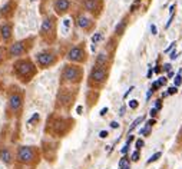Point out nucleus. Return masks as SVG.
I'll list each match as a JSON object with an SVG mask.
<instances>
[{"label": "nucleus", "instance_id": "obj_1", "mask_svg": "<svg viewBox=\"0 0 182 169\" xmlns=\"http://www.w3.org/2000/svg\"><path fill=\"white\" fill-rule=\"evenodd\" d=\"M14 69H16V73L22 78H29L30 74H33L34 67L33 65L29 62V60H20L14 65Z\"/></svg>", "mask_w": 182, "mask_h": 169}, {"label": "nucleus", "instance_id": "obj_2", "mask_svg": "<svg viewBox=\"0 0 182 169\" xmlns=\"http://www.w3.org/2000/svg\"><path fill=\"white\" fill-rule=\"evenodd\" d=\"M34 158V149L30 146H20L17 151V161L22 163H30Z\"/></svg>", "mask_w": 182, "mask_h": 169}, {"label": "nucleus", "instance_id": "obj_3", "mask_svg": "<svg viewBox=\"0 0 182 169\" xmlns=\"http://www.w3.org/2000/svg\"><path fill=\"white\" fill-rule=\"evenodd\" d=\"M106 78H108V69L103 66H95L93 69H92L91 72V80H93V82L96 83H102L106 80Z\"/></svg>", "mask_w": 182, "mask_h": 169}, {"label": "nucleus", "instance_id": "obj_4", "mask_svg": "<svg viewBox=\"0 0 182 169\" xmlns=\"http://www.w3.org/2000/svg\"><path fill=\"white\" fill-rule=\"evenodd\" d=\"M63 79L69 82H76L80 79V69L76 66H66L63 70Z\"/></svg>", "mask_w": 182, "mask_h": 169}, {"label": "nucleus", "instance_id": "obj_5", "mask_svg": "<svg viewBox=\"0 0 182 169\" xmlns=\"http://www.w3.org/2000/svg\"><path fill=\"white\" fill-rule=\"evenodd\" d=\"M67 59L72 60V62H82L83 59H85V50L82 47H79V46L72 47L69 54H67Z\"/></svg>", "mask_w": 182, "mask_h": 169}, {"label": "nucleus", "instance_id": "obj_6", "mask_svg": "<svg viewBox=\"0 0 182 169\" xmlns=\"http://www.w3.org/2000/svg\"><path fill=\"white\" fill-rule=\"evenodd\" d=\"M26 52V46H25V42H17V43H13L9 49V53L12 56H20Z\"/></svg>", "mask_w": 182, "mask_h": 169}, {"label": "nucleus", "instance_id": "obj_7", "mask_svg": "<svg viewBox=\"0 0 182 169\" xmlns=\"http://www.w3.org/2000/svg\"><path fill=\"white\" fill-rule=\"evenodd\" d=\"M37 62L43 67H47L55 62V58H53V54H50V53H40L37 56Z\"/></svg>", "mask_w": 182, "mask_h": 169}, {"label": "nucleus", "instance_id": "obj_8", "mask_svg": "<svg viewBox=\"0 0 182 169\" xmlns=\"http://www.w3.org/2000/svg\"><path fill=\"white\" fill-rule=\"evenodd\" d=\"M20 106H22V96L17 95V93L10 96V99H9V107H10V111L16 112L20 109Z\"/></svg>", "mask_w": 182, "mask_h": 169}, {"label": "nucleus", "instance_id": "obj_9", "mask_svg": "<svg viewBox=\"0 0 182 169\" xmlns=\"http://www.w3.org/2000/svg\"><path fill=\"white\" fill-rule=\"evenodd\" d=\"M69 6H71L69 0H56V2H55V9H56V12H58V13L67 12Z\"/></svg>", "mask_w": 182, "mask_h": 169}, {"label": "nucleus", "instance_id": "obj_10", "mask_svg": "<svg viewBox=\"0 0 182 169\" xmlns=\"http://www.w3.org/2000/svg\"><path fill=\"white\" fill-rule=\"evenodd\" d=\"M83 4H85V9L89 12H95V10L100 9V0H85Z\"/></svg>", "mask_w": 182, "mask_h": 169}, {"label": "nucleus", "instance_id": "obj_11", "mask_svg": "<svg viewBox=\"0 0 182 169\" xmlns=\"http://www.w3.org/2000/svg\"><path fill=\"white\" fill-rule=\"evenodd\" d=\"M12 152L9 151L7 148H3V149H0V159L4 162V163H10L12 162Z\"/></svg>", "mask_w": 182, "mask_h": 169}, {"label": "nucleus", "instance_id": "obj_12", "mask_svg": "<svg viewBox=\"0 0 182 169\" xmlns=\"http://www.w3.org/2000/svg\"><path fill=\"white\" fill-rule=\"evenodd\" d=\"M0 30H2L0 34H2V39H3V40H7L9 37L12 36V26L7 25V23H4V25L0 27Z\"/></svg>", "mask_w": 182, "mask_h": 169}, {"label": "nucleus", "instance_id": "obj_13", "mask_svg": "<svg viewBox=\"0 0 182 169\" xmlns=\"http://www.w3.org/2000/svg\"><path fill=\"white\" fill-rule=\"evenodd\" d=\"M53 30V19H46L42 25V33H49Z\"/></svg>", "mask_w": 182, "mask_h": 169}, {"label": "nucleus", "instance_id": "obj_14", "mask_svg": "<svg viewBox=\"0 0 182 169\" xmlns=\"http://www.w3.org/2000/svg\"><path fill=\"white\" fill-rule=\"evenodd\" d=\"M78 25H79V27H83V29H87V27H89V26L92 25V22H91V19H87L86 16H79Z\"/></svg>", "mask_w": 182, "mask_h": 169}, {"label": "nucleus", "instance_id": "obj_15", "mask_svg": "<svg viewBox=\"0 0 182 169\" xmlns=\"http://www.w3.org/2000/svg\"><path fill=\"white\" fill-rule=\"evenodd\" d=\"M108 62V53H105V52H100L98 54V58H96V63L99 65V66H105Z\"/></svg>", "mask_w": 182, "mask_h": 169}, {"label": "nucleus", "instance_id": "obj_16", "mask_svg": "<svg viewBox=\"0 0 182 169\" xmlns=\"http://www.w3.org/2000/svg\"><path fill=\"white\" fill-rule=\"evenodd\" d=\"M125 27H126V20H122V22L119 23V25L116 26V29H115L116 34H122V33H123Z\"/></svg>", "mask_w": 182, "mask_h": 169}, {"label": "nucleus", "instance_id": "obj_17", "mask_svg": "<svg viewBox=\"0 0 182 169\" xmlns=\"http://www.w3.org/2000/svg\"><path fill=\"white\" fill-rule=\"evenodd\" d=\"M162 156V152H156V153H153L152 156L149 158L148 161H146V165H151V163H152V162H155V161H158V159H159V158Z\"/></svg>", "mask_w": 182, "mask_h": 169}, {"label": "nucleus", "instance_id": "obj_18", "mask_svg": "<svg viewBox=\"0 0 182 169\" xmlns=\"http://www.w3.org/2000/svg\"><path fill=\"white\" fill-rule=\"evenodd\" d=\"M142 120H144V116H139V118H136V119L133 120V123H132V125H131V128H129V131H128V132H129V133L132 132L133 129L136 128V126H138V125H139V123H141Z\"/></svg>", "mask_w": 182, "mask_h": 169}, {"label": "nucleus", "instance_id": "obj_19", "mask_svg": "<svg viewBox=\"0 0 182 169\" xmlns=\"http://www.w3.org/2000/svg\"><path fill=\"white\" fill-rule=\"evenodd\" d=\"M128 166H129V159H128V156H123L119 161V169H125V168H128Z\"/></svg>", "mask_w": 182, "mask_h": 169}, {"label": "nucleus", "instance_id": "obj_20", "mask_svg": "<svg viewBox=\"0 0 182 169\" xmlns=\"http://www.w3.org/2000/svg\"><path fill=\"white\" fill-rule=\"evenodd\" d=\"M181 73H182V70H179V73L175 76V86H176V87L181 86V83H182V76H181Z\"/></svg>", "mask_w": 182, "mask_h": 169}, {"label": "nucleus", "instance_id": "obj_21", "mask_svg": "<svg viewBox=\"0 0 182 169\" xmlns=\"http://www.w3.org/2000/svg\"><path fill=\"white\" fill-rule=\"evenodd\" d=\"M100 39H102V33H100V32H98V33H95L92 36V42H93V43H98Z\"/></svg>", "mask_w": 182, "mask_h": 169}, {"label": "nucleus", "instance_id": "obj_22", "mask_svg": "<svg viewBox=\"0 0 182 169\" xmlns=\"http://www.w3.org/2000/svg\"><path fill=\"white\" fill-rule=\"evenodd\" d=\"M149 132H151V126H148V125H145V128L141 129V135H144V136H148Z\"/></svg>", "mask_w": 182, "mask_h": 169}, {"label": "nucleus", "instance_id": "obj_23", "mask_svg": "<svg viewBox=\"0 0 182 169\" xmlns=\"http://www.w3.org/2000/svg\"><path fill=\"white\" fill-rule=\"evenodd\" d=\"M138 106H139V102H138L136 99H133L129 102V107H131V109H136Z\"/></svg>", "mask_w": 182, "mask_h": 169}, {"label": "nucleus", "instance_id": "obj_24", "mask_svg": "<svg viewBox=\"0 0 182 169\" xmlns=\"http://www.w3.org/2000/svg\"><path fill=\"white\" fill-rule=\"evenodd\" d=\"M131 159H132L133 162H138V161H139V151H138V149L132 153V158H131Z\"/></svg>", "mask_w": 182, "mask_h": 169}, {"label": "nucleus", "instance_id": "obj_25", "mask_svg": "<svg viewBox=\"0 0 182 169\" xmlns=\"http://www.w3.org/2000/svg\"><path fill=\"white\" fill-rule=\"evenodd\" d=\"M176 92H178L176 86H172V87H169V89H168V92H166V93H168V95H174V93H176Z\"/></svg>", "mask_w": 182, "mask_h": 169}, {"label": "nucleus", "instance_id": "obj_26", "mask_svg": "<svg viewBox=\"0 0 182 169\" xmlns=\"http://www.w3.org/2000/svg\"><path fill=\"white\" fill-rule=\"evenodd\" d=\"M158 112H159V111H158L156 107H152V109H151V111H149V115L152 116V118H155V116L158 115Z\"/></svg>", "mask_w": 182, "mask_h": 169}, {"label": "nucleus", "instance_id": "obj_27", "mask_svg": "<svg viewBox=\"0 0 182 169\" xmlns=\"http://www.w3.org/2000/svg\"><path fill=\"white\" fill-rule=\"evenodd\" d=\"M159 87H161V85H159V83H158V80H156V82H153L152 87H151V91H152V92H155V91H158Z\"/></svg>", "mask_w": 182, "mask_h": 169}, {"label": "nucleus", "instance_id": "obj_28", "mask_svg": "<svg viewBox=\"0 0 182 169\" xmlns=\"http://www.w3.org/2000/svg\"><path fill=\"white\" fill-rule=\"evenodd\" d=\"M135 145H136V149L139 151V149H141L142 146H144V140H142V139H138L136 142H135Z\"/></svg>", "mask_w": 182, "mask_h": 169}, {"label": "nucleus", "instance_id": "obj_29", "mask_svg": "<svg viewBox=\"0 0 182 169\" xmlns=\"http://www.w3.org/2000/svg\"><path fill=\"white\" fill-rule=\"evenodd\" d=\"M158 83H159L161 86H164V85H166V78H165V76H162V78H159V80H158Z\"/></svg>", "mask_w": 182, "mask_h": 169}, {"label": "nucleus", "instance_id": "obj_30", "mask_svg": "<svg viewBox=\"0 0 182 169\" xmlns=\"http://www.w3.org/2000/svg\"><path fill=\"white\" fill-rule=\"evenodd\" d=\"M108 135H109V132H108V131H102V132L99 133V136L102 138V139H105V138H108Z\"/></svg>", "mask_w": 182, "mask_h": 169}, {"label": "nucleus", "instance_id": "obj_31", "mask_svg": "<svg viewBox=\"0 0 182 169\" xmlns=\"http://www.w3.org/2000/svg\"><path fill=\"white\" fill-rule=\"evenodd\" d=\"M141 3V0H136V2H135V3L132 4V7H131V10H132V12H135V10H136V7H138V4Z\"/></svg>", "mask_w": 182, "mask_h": 169}, {"label": "nucleus", "instance_id": "obj_32", "mask_svg": "<svg viewBox=\"0 0 182 169\" xmlns=\"http://www.w3.org/2000/svg\"><path fill=\"white\" fill-rule=\"evenodd\" d=\"M133 89H135V87H133V86H131V87H129V89H128V91L125 92V95H123V99H126V98H128V95H129V93H131V92L133 91Z\"/></svg>", "mask_w": 182, "mask_h": 169}, {"label": "nucleus", "instance_id": "obj_33", "mask_svg": "<svg viewBox=\"0 0 182 169\" xmlns=\"http://www.w3.org/2000/svg\"><path fill=\"white\" fill-rule=\"evenodd\" d=\"M36 119H39V115H37V113H34V115H33V116H32V118L29 119V123H33V122H34Z\"/></svg>", "mask_w": 182, "mask_h": 169}, {"label": "nucleus", "instance_id": "obj_34", "mask_svg": "<svg viewBox=\"0 0 182 169\" xmlns=\"http://www.w3.org/2000/svg\"><path fill=\"white\" fill-rule=\"evenodd\" d=\"M162 69L165 70V72H171V63H165V65H164V67H162Z\"/></svg>", "mask_w": 182, "mask_h": 169}, {"label": "nucleus", "instance_id": "obj_35", "mask_svg": "<svg viewBox=\"0 0 182 169\" xmlns=\"http://www.w3.org/2000/svg\"><path fill=\"white\" fill-rule=\"evenodd\" d=\"M155 107H156L158 111H161V107H162V102H161V99L156 100V103H155Z\"/></svg>", "mask_w": 182, "mask_h": 169}, {"label": "nucleus", "instance_id": "obj_36", "mask_svg": "<svg viewBox=\"0 0 182 169\" xmlns=\"http://www.w3.org/2000/svg\"><path fill=\"white\" fill-rule=\"evenodd\" d=\"M155 123H156V120H155V119H151V120H148V122H146V125H148V126H151V128H152Z\"/></svg>", "mask_w": 182, "mask_h": 169}, {"label": "nucleus", "instance_id": "obj_37", "mask_svg": "<svg viewBox=\"0 0 182 169\" xmlns=\"http://www.w3.org/2000/svg\"><path fill=\"white\" fill-rule=\"evenodd\" d=\"M128 148H129V145L126 143V145H125V146H123V148H122V151H120V152H122V153H123V155H125V153L128 152Z\"/></svg>", "mask_w": 182, "mask_h": 169}, {"label": "nucleus", "instance_id": "obj_38", "mask_svg": "<svg viewBox=\"0 0 182 169\" xmlns=\"http://www.w3.org/2000/svg\"><path fill=\"white\" fill-rule=\"evenodd\" d=\"M151 32H152V34H156L158 33V32H156V26H155V25L151 26Z\"/></svg>", "mask_w": 182, "mask_h": 169}, {"label": "nucleus", "instance_id": "obj_39", "mask_svg": "<svg viewBox=\"0 0 182 169\" xmlns=\"http://www.w3.org/2000/svg\"><path fill=\"white\" fill-rule=\"evenodd\" d=\"M176 58H178V53H176V52H175V50H174V52L171 53V59L174 60V59H176Z\"/></svg>", "mask_w": 182, "mask_h": 169}, {"label": "nucleus", "instance_id": "obj_40", "mask_svg": "<svg viewBox=\"0 0 182 169\" xmlns=\"http://www.w3.org/2000/svg\"><path fill=\"white\" fill-rule=\"evenodd\" d=\"M108 113V107H103L102 111H100V116H103V115H106Z\"/></svg>", "mask_w": 182, "mask_h": 169}, {"label": "nucleus", "instance_id": "obj_41", "mask_svg": "<svg viewBox=\"0 0 182 169\" xmlns=\"http://www.w3.org/2000/svg\"><path fill=\"white\" fill-rule=\"evenodd\" d=\"M125 109H126L125 106H122V107L119 109V115H120V116H123V115H125Z\"/></svg>", "mask_w": 182, "mask_h": 169}, {"label": "nucleus", "instance_id": "obj_42", "mask_svg": "<svg viewBox=\"0 0 182 169\" xmlns=\"http://www.w3.org/2000/svg\"><path fill=\"white\" fill-rule=\"evenodd\" d=\"M178 142H182V128L179 129V133H178Z\"/></svg>", "mask_w": 182, "mask_h": 169}, {"label": "nucleus", "instance_id": "obj_43", "mask_svg": "<svg viewBox=\"0 0 182 169\" xmlns=\"http://www.w3.org/2000/svg\"><path fill=\"white\" fill-rule=\"evenodd\" d=\"M174 46H175V42H174V43H171V46H169V47H168V49L165 50V53H168L169 50H172V49H174Z\"/></svg>", "mask_w": 182, "mask_h": 169}, {"label": "nucleus", "instance_id": "obj_44", "mask_svg": "<svg viewBox=\"0 0 182 169\" xmlns=\"http://www.w3.org/2000/svg\"><path fill=\"white\" fill-rule=\"evenodd\" d=\"M111 126H112V128H118V126H119V123L113 120V122H111Z\"/></svg>", "mask_w": 182, "mask_h": 169}, {"label": "nucleus", "instance_id": "obj_45", "mask_svg": "<svg viewBox=\"0 0 182 169\" xmlns=\"http://www.w3.org/2000/svg\"><path fill=\"white\" fill-rule=\"evenodd\" d=\"M65 27H66V29L69 27V19H66V20H65Z\"/></svg>", "mask_w": 182, "mask_h": 169}, {"label": "nucleus", "instance_id": "obj_46", "mask_svg": "<svg viewBox=\"0 0 182 169\" xmlns=\"http://www.w3.org/2000/svg\"><path fill=\"white\" fill-rule=\"evenodd\" d=\"M151 76H152V69L148 70V76H146V78H151Z\"/></svg>", "mask_w": 182, "mask_h": 169}, {"label": "nucleus", "instance_id": "obj_47", "mask_svg": "<svg viewBox=\"0 0 182 169\" xmlns=\"http://www.w3.org/2000/svg\"><path fill=\"white\" fill-rule=\"evenodd\" d=\"M2 59H3V50L0 49V62H2Z\"/></svg>", "mask_w": 182, "mask_h": 169}, {"label": "nucleus", "instance_id": "obj_48", "mask_svg": "<svg viewBox=\"0 0 182 169\" xmlns=\"http://www.w3.org/2000/svg\"><path fill=\"white\" fill-rule=\"evenodd\" d=\"M155 72H156V73H159V72H161V67H155Z\"/></svg>", "mask_w": 182, "mask_h": 169}, {"label": "nucleus", "instance_id": "obj_49", "mask_svg": "<svg viewBox=\"0 0 182 169\" xmlns=\"http://www.w3.org/2000/svg\"><path fill=\"white\" fill-rule=\"evenodd\" d=\"M78 113H82V106H78Z\"/></svg>", "mask_w": 182, "mask_h": 169}]
</instances>
